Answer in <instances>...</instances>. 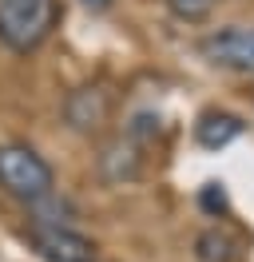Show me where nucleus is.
<instances>
[{
  "label": "nucleus",
  "mask_w": 254,
  "mask_h": 262,
  "mask_svg": "<svg viewBox=\"0 0 254 262\" xmlns=\"http://www.w3.org/2000/svg\"><path fill=\"white\" fill-rule=\"evenodd\" d=\"M139 171H143V155L127 135L108 143L103 155H99V175L108 183H131V179H139Z\"/></svg>",
  "instance_id": "obj_6"
},
{
  "label": "nucleus",
  "mask_w": 254,
  "mask_h": 262,
  "mask_svg": "<svg viewBox=\"0 0 254 262\" xmlns=\"http://www.w3.org/2000/svg\"><path fill=\"white\" fill-rule=\"evenodd\" d=\"M0 191L20 203H40L56 191V175L44 155H36L28 143H4L0 147Z\"/></svg>",
  "instance_id": "obj_2"
},
{
  "label": "nucleus",
  "mask_w": 254,
  "mask_h": 262,
  "mask_svg": "<svg viewBox=\"0 0 254 262\" xmlns=\"http://www.w3.org/2000/svg\"><path fill=\"white\" fill-rule=\"evenodd\" d=\"M199 203H203L206 214H222L226 211V191H222V183H206L203 191H199Z\"/></svg>",
  "instance_id": "obj_11"
},
{
  "label": "nucleus",
  "mask_w": 254,
  "mask_h": 262,
  "mask_svg": "<svg viewBox=\"0 0 254 262\" xmlns=\"http://www.w3.org/2000/svg\"><path fill=\"white\" fill-rule=\"evenodd\" d=\"M206 60L215 68H230V72H254V28L246 24H230V28H215L203 36L199 44Z\"/></svg>",
  "instance_id": "obj_4"
},
{
  "label": "nucleus",
  "mask_w": 254,
  "mask_h": 262,
  "mask_svg": "<svg viewBox=\"0 0 254 262\" xmlns=\"http://www.w3.org/2000/svg\"><path fill=\"white\" fill-rule=\"evenodd\" d=\"M79 4H83L88 12H108V8L115 4V0H79Z\"/></svg>",
  "instance_id": "obj_12"
},
{
  "label": "nucleus",
  "mask_w": 254,
  "mask_h": 262,
  "mask_svg": "<svg viewBox=\"0 0 254 262\" xmlns=\"http://www.w3.org/2000/svg\"><path fill=\"white\" fill-rule=\"evenodd\" d=\"M123 135L135 143V147H143L147 139H155V135H159V115H155V112H135Z\"/></svg>",
  "instance_id": "obj_9"
},
{
  "label": "nucleus",
  "mask_w": 254,
  "mask_h": 262,
  "mask_svg": "<svg viewBox=\"0 0 254 262\" xmlns=\"http://www.w3.org/2000/svg\"><path fill=\"white\" fill-rule=\"evenodd\" d=\"M111 115V92L103 88V83H83V88H76L72 96H68V103H64V119H68V127L72 131H99L103 123H108Z\"/></svg>",
  "instance_id": "obj_5"
},
{
  "label": "nucleus",
  "mask_w": 254,
  "mask_h": 262,
  "mask_svg": "<svg viewBox=\"0 0 254 262\" xmlns=\"http://www.w3.org/2000/svg\"><path fill=\"white\" fill-rule=\"evenodd\" d=\"M215 4H219V0H167L171 16L187 20V24H199V20H206L210 12H215Z\"/></svg>",
  "instance_id": "obj_10"
},
{
  "label": "nucleus",
  "mask_w": 254,
  "mask_h": 262,
  "mask_svg": "<svg viewBox=\"0 0 254 262\" xmlns=\"http://www.w3.org/2000/svg\"><path fill=\"white\" fill-rule=\"evenodd\" d=\"M246 131V123L230 112H203L199 115V123H195V139L203 143L206 151H219L226 143H235L238 135Z\"/></svg>",
  "instance_id": "obj_7"
},
{
  "label": "nucleus",
  "mask_w": 254,
  "mask_h": 262,
  "mask_svg": "<svg viewBox=\"0 0 254 262\" xmlns=\"http://www.w3.org/2000/svg\"><path fill=\"white\" fill-rule=\"evenodd\" d=\"M28 238L36 246V254L48 262H99L95 243L83 238L76 227H56V223H32Z\"/></svg>",
  "instance_id": "obj_3"
},
{
  "label": "nucleus",
  "mask_w": 254,
  "mask_h": 262,
  "mask_svg": "<svg viewBox=\"0 0 254 262\" xmlns=\"http://www.w3.org/2000/svg\"><path fill=\"white\" fill-rule=\"evenodd\" d=\"M60 24V0H0V44L28 56Z\"/></svg>",
  "instance_id": "obj_1"
},
{
  "label": "nucleus",
  "mask_w": 254,
  "mask_h": 262,
  "mask_svg": "<svg viewBox=\"0 0 254 262\" xmlns=\"http://www.w3.org/2000/svg\"><path fill=\"white\" fill-rule=\"evenodd\" d=\"M195 258L199 262H235L238 258V243L226 234V230L210 227L195 238Z\"/></svg>",
  "instance_id": "obj_8"
}]
</instances>
